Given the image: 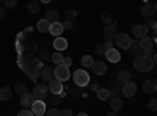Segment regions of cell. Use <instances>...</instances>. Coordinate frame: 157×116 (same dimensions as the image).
Returning a JSON list of instances; mask_svg holds the SVG:
<instances>
[{
  "mask_svg": "<svg viewBox=\"0 0 157 116\" xmlns=\"http://www.w3.org/2000/svg\"><path fill=\"white\" fill-rule=\"evenodd\" d=\"M134 66L140 72H148V71H151L154 68V61L149 57H146V55H138L134 60Z\"/></svg>",
  "mask_w": 157,
  "mask_h": 116,
  "instance_id": "1",
  "label": "cell"
},
{
  "mask_svg": "<svg viewBox=\"0 0 157 116\" xmlns=\"http://www.w3.org/2000/svg\"><path fill=\"white\" fill-rule=\"evenodd\" d=\"M54 77L61 82H66L69 80V77H71V72H69V68L68 66H64V64H57V68L54 69Z\"/></svg>",
  "mask_w": 157,
  "mask_h": 116,
  "instance_id": "2",
  "label": "cell"
},
{
  "mask_svg": "<svg viewBox=\"0 0 157 116\" xmlns=\"http://www.w3.org/2000/svg\"><path fill=\"white\" fill-rule=\"evenodd\" d=\"M74 83L77 86H85L90 83V75L85 69H77L74 72Z\"/></svg>",
  "mask_w": 157,
  "mask_h": 116,
  "instance_id": "3",
  "label": "cell"
},
{
  "mask_svg": "<svg viewBox=\"0 0 157 116\" xmlns=\"http://www.w3.org/2000/svg\"><path fill=\"white\" fill-rule=\"evenodd\" d=\"M30 110L35 116H43L46 114V104H44V100L41 99H35L33 100V104L30 105Z\"/></svg>",
  "mask_w": 157,
  "mask_h": 116,
  "instance_id": "4",
  "label": "cell"
},
{
  "mask_svg": "<svg viewBox=\"0 0 157 116\" xmlns=\"http://www.w3.org/2000/svg\"><path fill=\"white\" fill-rule=\"evenodd\" d=\"M157 11V5L154 2H145V5H141V14L145 17H152Z\"/></svg>",
  "mask_w": 157,
  "mask_h": 116,
  "instance_id": "5",
  "label": "cell"
},
{
  "mask_svg": "<svg viewBox=\"0 0 157 116\" xmlns=\"http://www.w3.org/2000/svg\"><path fill=\"white\" fill-rule=\"evenodd\" d=\"M115 43L120 46L121 49H127L130 46V43H132V39H130V36L126 35V33H116L115 36Z\"/></svg>",
  "mask_w": 157,
  "mask_h": 116,
  "instance_id": "6",
  "label": "cell"
},
{
  "mask_svg": "<svg viewBox=\"0 0 157 116\" xmlns=\"http://www.w3.org/2000/svg\"><path fill=\"white\" fill-rule=\"evenodd\" d=\"M116 33H118V32H116V21L112 19V22L107 24V27L104 28V36H105V39L113 41L115 36H116Z\"/></svg>",
  "mask_w": 157,
  "mask_h": 116,
  "instance_id": "7",
  "label": "cell"
},
{
  "mask_svg": "<svg viewBox=\"0 0 157 116\" xmlns=\"http://www.w3.org/2000/svg\"><path fill=\"white\" fill-rule=\"evenodd\" d=\"M63 91V82L61 80H58V79H52L50 82H49V93H52V94H60Z\"/></svg>",
  "mask_w": 157,
  "mask_h": 116,
  "instance_id": "8",
  "label": "cell"
},
{
  "mask_svg": "<svg viewBox=\"0 0 157 116\" xmlns=\"http://www.w3.org/2000/svg\"><path fill=\"white\" fill-rule=\"evenodd\" d=\"M33 96H35V99H41V100H44V99L47 97V86H46L44 83H38V85H35Z\"/></svg>",
  "mask_w": 157,
  "mask_h": 116,
  "instance_id": "9",
  "label": "cell"
},
{
  "mask_svg": "<svg viewBox=\"0 0 157 116\" xmlns=\"http://www.w3.org/2000/svg\"><path fill=\"white\" fill-rule=\"evenodd\" d=\"M91 71H93L96 75H104L107 74V64L104 61H93V64H91Z\"/></svg>",
  "mask_w": 157,
  "mask_h": 116,
  "instance_id": "10",
  "label": "cell"
},
{
  "mask_svg": "<svg viewBox=\"0 0 157 116\" xmlns=\"http://www.w3.org/2000/svg\"><path fill=\"white\" fill-rule=\"evenodd\" d=\"M135 93H137V85L134 82H130V80L124 82V85H123V94L126 97H132Z\"/></svg>",
  "mask_w": 157,
  "mask_h": 116,
  "instance_id": "11",
  "label": "cell"
},
{
  "mask_svg": "<svg viewBox=\"0 0 157 116\" xmlns=\"http://www.w3.org/2000/svg\"><path fill=\"white\" fill-rule=\"evenodd\" d=\"M104 57H105L110 63H118V61L121 60L120 52H118V50H115L113 47H112V49H107V50H105V54H104Z\"/></svg>",
  "mask_w": 157,
  "mask_h": 116,
  "instance_id": "12",
  "label": "cell"
},
{
  "mask_svg": "<svg viewBox=\"0 0 157 116\" xmlns=\"http://www.w3.org/2000/svg\"><path fill=\"white\" fill-rule=\"evenodd\" d=\"M154 44H155V39H154V38H149L148 35H145V36H141V38H140V46H141L143 50H149V49H152Z\"/></svg>",
  "mask_w": 157,
  "mask_h": 116,
  "instance_id": "13",
  "label": "cell"
},
{
  "mask_svg": "<svg viewBox=\"0 0 157 116\" xmlns=\"http://www.w3.org/2000/svg\"><path fill=\"white\" fill-rule=\"evenodd\" d=\"M49 32L54 35V36H60L64 30H63V25L60 21H55V22H50V27H49Z\"/></svg>",
  "mask_w": 157,
  "mask_h": 116,
  "instance_id": "14",
  "label": "cell"
},
{
  "mask_svg": "<svg viewBox=\"0 0 157 116\" xmlns=\"http://www.w3.org/2000/svg\"><path fill=\"white\" fill-rule=\"evenodd\" d=\"M132 33H134L135 38H141V36L148 35V27H145L143 24H137L132 27Z\"/></svg>",
  "mask_w": 157,
  "mask_h": 116,
  "instance_id": "15",
  "label": "cell"
},
{
  "mask_svg": "<svg viewBox=\"0 0 157 116\" xmlns=\"http://www.w3.org/2000/svg\"><path fill=\"white\" fill-rule=\"evenodd\" d=\"M157 89V85L154 80H145L143 82V91H145L146 94H154Z\"/></svg>",
  "mask_w": 157,
  "mask_h": 116,
  "instance_id": "16",
  "label": "cell"
},
{
  "mask_svg": "<svg viewBox=\"0 0 157 116\" xmlns=\"http://www.w3.org/2000/svg\"><path fill=\"white\" fill-rule=\"evenodd\" d=\"M33 100H35V96L32 93L25 91L24 94H21V104H22V107H30L33 104Z\"/></svg>",
  "mask_w": 157,
  "mask_h": 116,
  "instance_id": "17",
  "label": "cell"
},
{
  "mask_svg": "<svg viewBox=\"0 0 157 116\" xmlns=\"http://www.w3.org/2000/svg\"><path fill=\"white\" fill-rule=\"evenodd\" d=\"M127 49L130 50V55H137V57L141 55V52H143V49H141V46H140V41H132Z\"/></svg>",
  "mask_w": 157,
  "mask_h": 116,
  "instance_id": "18",
  "label": "cell"
},
{
  "mask_svg": "<svg viewBox=\"0 0 157 116\" xmlns=\"http://www.w3.org/2000/svg\"><path fill=\"white\" fill-rule=\"evenodd\" d=\"M41 77H43V80L50 82L52 79H54V69L49 68V66H43L41 68Z\"/></svg>",
  "mask_w": 157,
  "mask_h": 116,
  "instance_id": "19",
  "label": "cell"
},
{
  "mask_svg": "<svg viewBox=\"0 0 157 116\" xmlns=\"http://www.w3.org/2000/svg\"><path fill=\"white\" fill-rule=\"evenodd\" d=\"M54 47L58 50V52H61V50L68 49V41L64 39V38H60V36H57V39L54 41Z\"/></svg>",
  "mask_w": 157,
  "mask_h": 116,
  "instance_id": "20",
  "label": "cell"
},
{
  "mask_svg": "<svg viewBox=\"0 0 157 116\" xmlns=\"http://www.w3.org/2000/svg\"><path fill=\"white\" fill-rule=\"evenodd\" d=\"M49 27H50V22L44 17V19H41V21H38V24H36V28L41 32V33H46V32H49Z\"/></svg>",
  "mask_w": 157,
  "mask_h": 116,
  "instance_id": "21",
  "label": "cell"
},
{
  "mask_svg": "<svg viewBox=\"0 0 157 116\" xmlns=\"http://www.w3.org/2000/svg\"><path fill=\"white\" fill-rule=\"evenodd\" d=\"M46 19L49 22H55V21H60V13L57 9H47L46 13Z\"/></svg>",
  "mask_w": 157,
  "mask_h": 116,
  "instance_id": "22",
  "label": "cell"
},
{
  "mask_svg": "<svg viewBox=\"0 0 157 116\" xmlns=\"http://www.w3.org/2000/svg\"><path fill=\"white\" fill-rule=\"evenodd\" d=\"M123 99H120V97H116V96H113L112 97V100H110V107L113 108V110H121L123 108Z\"/></svg>",
  "mask_w": 157,
  "mask_h": 116,
  "instance_id": "23",
  "label": "cell"
},
{
  "mask_svg": "<svg viewBox=\"0 0 157 116\" xmlns=\"http://www.w3.org/2000/svg\"><path fill=\"white\" fill-rule=\"evenodd\" d=\"M11 89L8 88V86H2L0 88V100H8L10 97H11Z\"/></svg>",
  "mask_w": 157,
  "mask_h": 116,
  "instance_id": "24",
  "label": "cell"
},
{
  "mask_svg": "<svg viewBox=\"0 0 157 116\" xmlns=\"http://www.w3.org/2000/svg\"><path fill=\"white\" fill-rule=\"evenodd\" d=\"M118 83H123V82H127V80H130V72L129 71H126V69H123V71H120V74H118Z\"/></svg>",
  "mask_w": 157,
  "mask_h": 116,
  "instance_id": "25",
  "label": "cell"
},
{
  "mask_svg": "<svg viewBox=\"0 0 157 116\" xmlns=\"http://www.w3.org/2000/svg\"><path fill=\"white\" fill-rule=\"evenodd\" d=\"M96 94H98V97H99L101 100H107V99H110V91H109V89H105V88H99Z\"/></svg>",
  "mask_w": 157,
  "mask_h": 116,
  "instance_id": "26",
  "label": "cell"
},
{
  "mask_svg": "<svg viewBox=\"0 0 157 116\" xmlns=\"http://www.w3.org/2000/svg\"><path fill=\"white\" fill-rule=\"evenodd\" d=\"M27 11L30 13V14H36V13H39V3H38V0H33L30 5H27Z\"/></svg>",
  "mask_w": 157,
  "mask_h": 116,
  "instance_id": "27",
  "label": "cell"
},
{
  "mask_svg": "<svg viewBox=\"0 0 157 116\" xmlns=\"http://www.w3.org/2000/svg\"><path fill=\"white\" fill-rule=\"evenodd\" d=\"M25 91H27V85H25V83L17 82V83L14 85V93H17L19 96H21V94H24Z\"/></svg>",
  "mask_w": 157,
  "mask_h": 116,
  "instance_id": "28",
  "label": "cell"
},
{
  "mask_svg": "<svg viewBox=\"0 0 157 116\" xmlns=\"http://www.w3.org/2000/svg\"><path fill=\"white\" fill-rule=\"evenodd\" d=\"M93 57H91V55H85L83 58H82V66L83 68H90L91 66V64H93Z\"/></svg>",
  "mask_w": 157,
  "mask_h": 116,
  "instance_id": "29",
  "label": "cell"
},
{
  "mask_svg": "<svg viewBox=\"0 0 157 116\" xmlns=\"http://www.w3.org/2000/svg\"><path fill=\"white\" fill-rule=\"evenodd\" d=\"M61 25H63V30H64V32H72V30H74L72 21H69V19H66L64 22H61Z\"/></svg>",
  "mask_w": 157,
  "mask_h": 116,
  "instance_id": "30",
  "label": "cell"
},
{
  "mask_svg": "<svg viewBox=\"0 0 157 116\" xmlns=\"http://www.w3.org/2000/svg\"><path fill=\"white\" fill-rule=\"evenodd\" d=\"M2 2H3V6L6 9H13V8L17 5V0H2Z\"/></svg>",
  "mask_w": 157,
  "mask_h": 116,
  "instance_id": "31",
  "label": "cell"
},
{
  "mask_svg": "<svg viewBox=\"0 0 157 116\" xmlns=\"http://www.w3.org/2000/svg\"><path fill=\"white\" fill-rule=\"evenodd\" d=\"M101 21H102L104 24H110V22H112V16H110V13L104 11L102 14H101Z\"/></svg>",
  "mask_w": 157,
  "mask_h": 116,
  "instance_id": "32",
  "label": "cell"
},
{
  "mask_svg": "<svg viewBox=\"0 0 157 116\" xmlns=\"http://www.w3.org/2000/svg\"><path fill=\"white\" fill-rule=\"evenodd\" d=\"M52 61H54L55 64H61V63H63V55H61L60 52L54 54V55H52Z\"/></svg>",
  "mask_w": 157,
  "mask_h": 116,
  "instance_id": "33",
  "label": "cell"
},
{
  "mask_svg": "<svg viewBox=\"0 0 157 116\" xmlns=\"http://www.w3.org/2000/svg\"><path fill=\"white\" fill-rule=\"evenodd\" d=\"M39 58H41V60H49V50L47 49H41V50H39Z\"/></svg>",
  "mask_w": 157,
  "mask_h": 116,
  "instance_id": "34",
  "label": "cell"
},
{
  "mask_svg": "<svg viewBox=\"0 0 157 116\" xmlns=\"http://www.w3.org/2000/svg\"><path fill=\"white\" fill-rule=\"evenodd\" d=\"M75 16H77V11H75V9H68V11H66V19L72 21Z\"/></svg>",
  "mask_w": 157,
  "mask_h": 116,
  "instance_id": "35",
  "label": "cell"
},
{
  "mask_svg": "<svg viewBox=\"0 0 157 116\" xmlns=\"http://www.w3.org/2000/svg\"><path fill=\"white\" fill-rule=\"evenodd\" d=\"M47 114H49V116H60L61 111H60L58 108H50V110H47Z\"/></svg>",
  "mask_w": 157,
  "mask_h": 116,
  "instance_id": "36",
  "label": "cell"
},
{
  "mask_svg": "<svg viewBox=\"0 0 157 116\" xmlns=\"http://www.w3.org/2000/svg\"><path fill=\"white\" fill-rule=\"evenodd\" d=\"M94 50H96V54H98V55H104L107 49H105V46H96V49H94Z\"/></svg>",
  "mask_w": 157,
  "mask_h": 116,
  "instance_id": "37",
  "label": "cell"
},
{
  "mask_svg": "<svg viewBox=\"0 0 157 116\" xmlns=\"http://www.w3.org/2000/svg\"><path fill=\"white\" fill-rule=\"evenodd\" d=\"M145 55H146V57H149L152 61H155V52H154L152 49H149V50H145Z\"/></svg>",
  "mask_w": 157,
  "mask_h": 116,
  "instance_id": "38",
  "label": "cell"
},
{
  "mask_svg": "<svg viewBox=\"0 0 157 116\" xmlns=\"http://www.w3.org/2000/svg\"><path fill=\"white\" fill-rule=\"evenodd\" d=\"M155 108H157V100H155V97H151V100H149V110L155 111Z\"/></svg>",
  "mask_w": 157,
  "mask_h": 116,
  "instance_id": "39",
  "label": "cell"
},
{
  "mask_svg": "<svg viewBox=\"0 0 157 116\" xmlns=\"http://www.w3.org/2000/svg\"><path fill=\"white\" fill-rule=\"evenodd\" d=\"M17 114H19V116H33L32 110H27V108H22V110H21Z\"/></svg>",
  "mask_w": 157,
  "mask_h": 116,
  "instance_id": "40",
  "label": "cell"
},
{
  "mask_svg": "<svg viewBox=\"0 0 157 116\" xmlns=\"http://www.w3.org/2000/svg\"><path fill=\"white\" fill-rule=\"evenodd\" d=\"M61 64H64V66H71V64H72V58L71 57H63V63Z\"/></svg>",
  "mask_w": 157,
  "mask_h": 116,
  "instance_id": "41",
  "label": "cell"
},
{
  "mask_svg": "<svg viewBox=\"0 0 157 116\" xmlns=\"http://www.w3.org/2000/svg\"><path fill=\"white\" fill-rule=\"evenodd\" d=\"M8 16V9L5 6H0V19H5Z\"/></svg>",
  "mask_w": 157,
  "mask_h": 116,
  "instance_id": "42",
  "label": "cell"
},
{
  "mask_svg": "<svg viewBox=\"0 0 157 116\" xmlns=\"http://www.w3.org/2000/svg\"><path fill=\"white\" fill-rule=\"evenodd\" d=\"M155 25H157V24H155V21H154V19H151V21H148V22L145 24V27H149V28L155 30Z\"/></svg>",
  "mask_w": 157,
  "mask_h": 116,
  "instance_id": "43",
  "label": "cell"
},
{
  "mask_svg": "<svg viewBox=\"0 0 157 116\" xmlns=\"http://www.w3.org/2000/svg\"><path fill=\"white\" fill-rule=\"evenodd\" d=\"M54 96H55V97H52V99H50V102H52V104H54V105H58V104H60V99H61V97H58L57 94H54Z\"/></svg>",
  "mask_w": 157,
  "mask_h": 116,
  "instance_id": "44",
  "label": "cell"
},
{
  "mask_svg": "<svg viewBox=\"0 0 157 116\" xmlns=\"http://www.w3.org/2000/svg\"><path fill=\"white\" fill-rule=\"evenodd\" d=\"M61 114H64V116H71V114H72V110L66 108V110H63V111H61Z\"/></svg>",
  "mask_w": 157,
  "mask_h": 116,
  "instance_id": "45",
  "label": "cell"
},
{
  "mask_svg": "<svg viewBox=\"0 0 157 116\" xmlns=\"http://www.w3.org/2000/svg\"><path fill=\"white\" fill-rule=\"evenodd\" d=\"M112 47H113V41L107 39V43H105V49H112Z\"/></svg>",
  "mask_w": 157,
  "mask_h": 116,
  "instance_id": "46",
  "label": "cell"
},
{
  "mask_svg": "<svg viewBox=\"0 0 157 116\" xmlns=\"http://www.w3.org/2000/svg\"><path fill=\"white\" fill-rule=\"evenodd\" d=\"M91 88H93L94 91H98V89H99V85H98V83H93V85H91Z\"/></svg>",
  "mask_w": 157,
  "mask_h": 116,
  "instance_id": "47",
  "label": "cell"
},
{
  "mask_svg": "<svg viewBox=\"0 0 157 116\" xmlns=\"http://www.w3.org/2000/svg\"><path fill=\"white\" fill-rule=\"evenodd\" d=\"M41 2H43V3H49V2H50V0H41Z\"/></svg>",
  "mask_w": 157,
  "mask_h": 116,
  "instance_id": "48",
  "label": "cell"
},
{
  "mask_svg": "<svg viewBox=\"0 0 157 116\" xmlns=\"http://www.w3.org/2000/svg\"><path fill=\"white\" fill-rule=\"evenodd\" d=\"M0 3H2V0H0Z\"/></svg>",
  "mask_w": 157,
  "mask_h": 116,
  "instance_id": "49",
  "label": "cell"
},
{
  "mask_svg": "<svg viewBox=\"0 0 157 116\" xmlns=\"http://www.w3.org/2000/svg\"><path fill=\"white\" fill-rule=\"evenodd\" d=\"M32 2H33V0H32Z\"/></svg>",
  "mask_w": 157,
  "mask_h": 116,
  "instance_id": "50",
  "label": "cell"
}]
</instances>
